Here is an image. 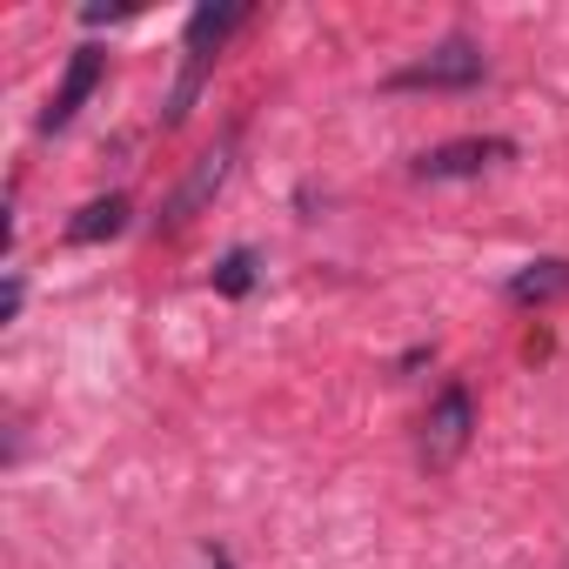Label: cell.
I'll list each match as a JSON object with an SVG mask.
<instances>
[{"label":"cell","mask_w":569,"mask_h":569,"mask_svg":"<svg viewBox=\"0 0 569 569\" xmlns=\"http://www.w3.org/2000/svg\"><path fill=\"white\" fill-rule=\"evenodd\" d=\"M241 21H248V8H194V14H188V68H181V81H174V94H168V121L188 114V101H194L208 61L221 54V41H228Z\"/></svg>","instance_id":"1"},{"label":"cell","mask_w":569,"mask_h":569,"mask_svg":"<svg viewBox=\"0 0 569 569\" xmlns=\"http://www.w3.org/2000/svg\"><path fill=\"white\" fill-rule=\"evenodd\" d=\"M482 74H489V61H482L476 41H442V48L416 54L409 68H396L389 88H476Z\"/></svg>","instance_id":"2"},{"label":"cell","mask_w":569,"mask_h":569,"mask_svg":"<svg viewBox=\"0 0 569 569\" xmlns=\"http://www.w3.org/2000/svg\"><path fill=\"white\" fill-rule=\"evenodd\" d=\"M516 148L502 141V134H469V141H442V148H429L422 161H416V174L422 181H462V174H482V168H496V161H509Z\"/></svg>","instance_id":"3"},{"label":"cell","mask_w":569,"mask_h":569,"mask_svg":"<svg viewBox=\"0 0 569 569\" xmlns=\"http://www.w3.org/2000/svg\"><path fill=\"white\" fill-rule=\"evenodd\" d=\"M462 442H469V389L449 382V389L436 396L429 422H422V456H429V462H456Z\"/></svg>","instance_id":"4"},{"label":"cell","mask_w":569,"mask_h":569,"mask_svg":"<svg viewBox=\"0 0 569 569\" xmlns=\"http://www.w3.org/2000/svg\"><path fill=\"white\" fill-rule=\"evenodd\" d=\"M101 88V48H81L74 61H68V81H61V94L48 101V114H41V128L54 134V128H68L81 108H88V94Z\"/></svg>","instance_id":"5"},{"label":"cell","mask_w":569,"mask_h":569,"mask_svg":"<svg viewBox=\"0 0 569 569\" xmlns=\"http://www.w3.org/2000/svg\"><path fill=\"white\" fill-rule=\"evenodd\" d=\"M228 161H234V134H228L221 148H208V154H201V168L188 174V188L168 201V214H161V221H168V228H181V221H188V214H194V208H201V201H208V194L228 181Z\"/></svg>","instance_id":"6"},{"label":"cell","mask_w":569,"mask_h":569,"mask_svg":"<svg viewBox=\"0 0 569 569\" xmlns=\"http://www.w3.org/2000/svg\"><path fill=\"white\" fill-rule=\"evenodd\" d=\"M556 296H569V261H562V254H549V261H529V268L509 281V302H522V309H536V302H556Z\"/></svg>","instance_id":"7"},{"label":"cell","mask_w":569,"mask_h":569,"mask_svg":"<svg viewBox=\"0 0 569 569\" xmlns=\"http://www.w3.org/2000/svg\"><path fill=\"white\" fill-rule=\"evenodd\" d=\"M121 228H128V201H121V194H108V201H88V208L68 221V241H81V248H88V241L121 234Z\"/></svg>","instance_id":"8"},{"label":"cell","mask_w":569,"mask_h":569,"mask_svg":"<svg viewBox=\"0 0 569 569\" xmlns=\"http://www.w3.org/2000/svg\"><path fill=\"white\" fill-rule=\"evenodd\" d=\"M248 281H254V254H248V248H234V254L214 268V289H221V296H248Z\"/></svg>","instance_id":"9"},{"label":"cell","mask_w":569,"mask_h":569,"mask_svg":"<svg viewBox=\"0 0 569 569\" xmlns=\"http://www.w3.org/2000/svg\"><path fill=\"white\" fill-rule=\"evenodd\" d=\"M21 316V274H8V296H0V322Z\"/></svg>","instance_id":"10"},{"label":"cell","mask_w":569,"mask_h":569,"mask_svg":"<svg viewBox=\"0 0 569 569\" xmlns=\"http://www.w3.org/2000/svg\"><path fill=\"white\" fill-rule=\"evenodd\" d=\"M81 21H88V28H108V21H128V8H88Z\"/></svg>","instance_id":"11"}]
</instances>
